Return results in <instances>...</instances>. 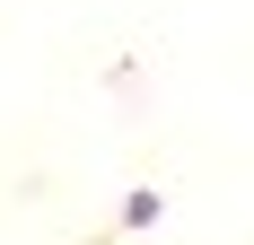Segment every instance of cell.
I'll list each match as a JSON object with an SVG mask.
<instances>
[]
</instances>
